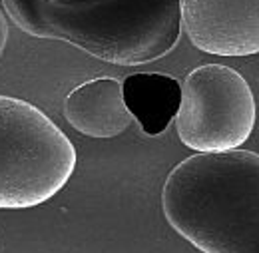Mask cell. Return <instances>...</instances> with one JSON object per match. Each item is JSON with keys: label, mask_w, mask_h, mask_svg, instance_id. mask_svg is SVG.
<instances>
[{"label": "cell", "mask_w": 259, "mask_h": 253, "mask_svg": "<svg viewBox=\"0 0 259 253\" xmlns=\"http://www.w3.org/2000/svg\"><path fill=\"white\" fill-rule=\"evenodd\" d=\"M2 6L26 34L120 66L160 60L182 36L180 0H2Z\"/></svg>", "instance_id": "obj_1"}, {"label": "cell", "mask_w": 259, "mask_h": 253, "mask_svg": "<svg viewBox=\"0 0 259 253\" xmlns=\"http://www.w3.org/2000/svg\"><path fill=\"white\" fill-rule=\"evenodd\" d=\"M169 225L203 253H259V154H195L167 176Z\"/></svg>", "instance_id": "obj_2"}, {"label": "cell", "mask_w": 259, "mask_h": 253, "mask_svg": "<svg viewBox=\"0 0 259 253\" xmlns=\"http://www.w3.org/2000/svg\"><path fill=\"white\" fill-rule=\"evenodd\" d=\"M76 148L34 104L0 96V209L36 207L68 184Z\"/></svg>", "instance_id": "obj_3"}, {"label": "cell", "mask_w": 259, "mask_h": 253, "mask_svg": "<svg viewBox=\"0 0 259 253\" xmlns=\"http://www.w3.org/2000/svg\"><path fill=\"white\" fill-rule=\"evenodd\" d=\"M255 118L253 92L237 70L205 64L188 74L176 128L190 150L199 154L239 150L253 134Z\"/></svg>", "instance_id": "obj_4"}, {"label": "cell", "mask_w": 259, "mask_h": 253, "mask_svg": "<svg viewBox=\"0 0 259 253\" xmlns=\"http://www.w3.org/2000/svg\"><path fill=\"white\" fill-rule=\"evenodd\" d=\"M180 6L197 50L213 56L259 54V0H180Z\"/></svg>", "instance_id": "obj_5"}, {"label": "cell", "mask_w": 259, "mask_h": 253, "mask_svg": "<svg viewBox=\"0 0 259 253\" xmlns=\"http://www.w3.org/2000/svg\"><path fill=\"white\" fill-rule=\"evenodd\" d=\"M64 116L74 130L98 140L120 136L134 120L124 102L122 82L106 76L88 80L66 96Z\"/></svg>", "instance_id": "obj_6"}, {"label": "cell", "mask_w": 259, "mask_h": 253, "mask_svg": "<svg viewBox=\"0 0 259 253\" xmlns=\"http://www.w3.org/2000/svg\"><path fill=\"white\" fill-rule=\"evenodd\" d=\"M122 88L126 108L148 136L165 132L180 112L182 84L169 74H132L122 82Z\"/></svg>", "instance_id": "obj_7"}, {"label": "cell", "mask_w": 259, "mask_h": 253, "mask_svg": "<svg viewBox=\"0 0 259 253\" xmlns=\"http://www.w3.org/2000/svg\"><path fill=\"white\" fill-rule=\"evenodd\" d=\"M6 40H8V24H6V18H4V14L0 12V56H2V52H4Z\"/></svg>", "instance_id": "obj_8"}]
</instances>
